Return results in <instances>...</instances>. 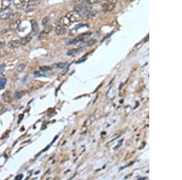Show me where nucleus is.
Listing matches in <instances>:
<instances>
[{"label":"nucleus","instance_id":"1","mask_svg":"<svg viewBox=\"0 0 182 180\" xmlns=\"http://www.w3.org/2000/svg\"><path fill=\"white\" fill-rule=\"evenodd\" d=\"M92 9V6L87 1H83L81 0L75 6V10L78 12L82 17L83 16H88L90 14V12Z\"/></svg>","mask_w":182,"mask_h":180},{"label":"nucleus","instance_id":"2","mask_svg":"<svg viewBox=\"0 0 182 180\" xmlns=\"http://www.w3.org/2000/svg\"><path fill=\"white\" fill-rule=\"evenodd\" d=\"M65 17L70 22H75L80 21L82 18L80 14L77 12L76 10L67 13Z\"/></svg>","mask_w":182,"mask_h":180},{"label":"nucleus","instance_id":"3","mask_svg":"<svg viewBox=\"0 0 182 180\" xmlns=\"http://www.w3.org/2000/svg\"><path fill=\"white\" fill-rule=\"evenodd\" d=\"M13 13L12 9L10 8H7L3 10L0 11V19L5 20L9 18L10 15Z\"/></svg>","mask_w":182,"mask_h":180},{"label":"nucleus","instance_id":"4","mask_svg":"<svg viewBox=\"0 0 182 180\" xmlns=\"http://www.w3.org/2000/svg\"><path fill=\"white\" fill-rule=\"evenodd\" d=\"M30 23H31V25H32V32L30 33V35L32 36V37H33V35H36V33H38V32L39 30V26H38L37 22H36L34 20H32L30 21Z\"/></svg>","mask_w":182,"mask_h":180},{"label":"nucleus","instance_id":"5","mask_svg":"<svg viewBox=\"0 0 182 180\" xmlns=\"http://www.w3.org/2000/svg\"><path fill=\"white\" fill-rule=\"evenodd\" d=\"M40 3V0H32L27 3V9L32 10L35 7L38 6Z\"/></svg>","mask_w":182,"mask_h":180},{"label":"nucleus","instance_id":"6","mask_svg":"<svg viewBox=\"0 0 182 180\" xmlns=\"http://www.w3.org/2000/svg\"><path fill=\"white\" fill-rule=\"evenodd\" d=\"M115 4H114V3L106 2L102 4V8L104 11H106V12L111 11L114 9L115 6Z\"/></svg>","mask_w":182,"mask_h":180},{"label":"nucleus","instance_id":"7","mask_svg":"<svg viewBox=\"0 0 182 180\" xmlns=\"http://www.w3.org/2000/svg\"><path fill=\"white\" fill-rule=\"evenodd\" d=\"M10 3L11 0H0V11L8 8Z\"/></svg>","mask_w":182,"mask_h":180},{"label":"nucleus","instance_id":"8","mask_svg":"<svg viewBox=\"0 0 182 180\" xmlns=\"http://www.w3.org/2000/svg\"><path fill=\"white\" fill-rule=\"evenodd\" d=\"M66 32V29L64 25H59L55 28V32L58 35H62L64 34Z\"/></svg>","mask_w":182,"mask_h":180},{"label":"nucleus","instance_id":"9","mask_svg":"<svg viewBox=\"0 0 182 180\" xmlns=\"http://www.w3.org/2000/svg\"><path fill=\"white\" fill-rule=\"evenodd\" d=\"M13 2L17 8H22L27 3L26 0H13Z\"/></svg>","mask_w":182,"mask_h":180},{"label":"nucleus","instance_id":"10","mask_svg":"<svg viewBox=\"0 0 182 180\" xmlns=\"http://www.w3.org/2000/svg\"><path fill=\"white\" fill-rule=\"evenodd\" d=\"M82 51H83L82 48H78V49H73L67 52V55L74 56L77 55L78 54L81 53Z\"/></svg>","mask_w":182,"mask_h":180},{"label":"nucleus","instance_id":"11","mask_svg":"<svg viewBox=\"0 0 182 180\" xmlns=\"http://www.w3.org/2000/svg\"><path fill=\"white\" fill-rule=\"evenodd\" d=\"M32 38V36L30 35H29L26 36V37L21 38L20 40L21 45H26V44H28V43H29L31 41Z\"/></svg>","mask_w":182,"mask_h":180},{"label":"nucleus","instance_id":"12","mask_svg":"<svg viewBox=\"0 0 182 180\" xmlns=\"http://www.w3.org/2000/svg\"><path fill=\"white\" fill-rule=\"evenodd\" d=\"M9 46L12 48H17L21 46V43L20 40H13L11 41L8 44Z\"/></svg>","mask_w":182,"mask_h":180},{"label":"nucleus","instance_id":"13","mask_svg":"<svg viewBox=\"0 0 182 180\" xmlns=\"http://www.w3.org/2000/svg\"><path fill=\"white\" fill-rule=\"evenodd\" d=\"M20 24V21L19 20L14 21L12 23L10 24V27L12 29L15 30V29H17L18 27Z\"/></svg>","mask_w":182,"mask_h":180},{"label":"nucleus","instance_id":"14","mask_svg":"<svg viewBox=\"0 0 182 180\" xmlns=\"http://www.w3.org/2000/svg\"><path fill=\"white\" fill-rule=\"evenodd\" d=\"M21 16V14L18 12H17V13H12L10 16L9 17V18L8 19H10L12 21H15V20H17L19 19V18Z\"/></svg>","mask_w":182,"mask_h":180},{"label":"nucleus","instance_id":"15","mask_svg":"<svg viewBox=\"0 0 182 180\" xmlns=\"http://www.w3.org/2000/svg\"><path fill=\"white\" fill-rule=\"evenodd\" d=\"M6 81H7L6 78H3L0 79V89L4 88V87L5 86L6 84Z\"/></svg>","mask_w":182,"mask_h":180},{"label":"nucleus","instance_id":"16","mask_svg":"<svg viewBox=\"0 0 182 180\" xmlns=\"http://www.w3.org/2000/svg\"><path fill=\"white\" fill-rule=\"evenodd\" d=\"M67 66V63H58L57 64V67L58 68H59V69H64Z\"/></svg>","mask_w":182,"mask_h":180},{"label":"nucleus","instance_id":"17","mask_svg":"<svg viewBox=\"0 0 182 180\" xmlns=\"http://www.w3.org/2000/svg\"><path fill=\"white\" fill-rule=\"evenodd\" d=\"M24 95V93L23 92H18L15 93V98L18 99V98H21Z\"/></svg>","mask_w":182,"mask_h":180},{"label":"nucleus","instance_id":"18","mask_svg":"<svg viewBox=\"0 0 182 180\" xmlns=\"http://www.w3.org/2000/svg\"><path fill=\"white\" fill-rule=\"evenodd\" d=\"M96 43V40H91L90 41H89L88 42L84 44V46H91L92 45H94L95 43Z\"/></svg>","mask_w":182,"mask_h":180},{"label":"nucleus","instance_id":"19","mask_svg":"<svg viewBox=\"0 0 182 180\" xmlns=\"http://www.w3.org/2000/svg\"><path fill=\"white\" fill-rule=\"evenodd\" d=\"M63 25H64V26H70V24L71 23V22L66 18V17L63 18Z\"/></svg>","mask_w":182,"mask_h":180},{"label":"nucleus","instance_id":"20","mask_svg":"<svg viewBox=\"0 0 182 180\" xmlns=\"http://www.w3.org/2000/svg\"><path fill=\"white\" fill-rule=\"evenodd\" d=\"M40 69L43 72H47L49 70H51L52 69L51 67H48V66H43V67H40Z\"/></svg>","mask_w":182,"mask_h":180},{"label":"nucleus","instance_id":"21","mask_svg":"<svg viewBox=\"0 0 182 180\" xmlns=\"http://www.w3.org/2000/svg\"><path fill=\"white\" fill-rule=\"evenodd\" d=\"M25 65L24 64H20L18 67H17V70L18 71V72H22L24 69V68H25Z\"/></svg>","mask_w":182,"mask_h":180},{"label":"nucleus","instance_id":"22","mask_svg":"<svg viewBox=\"0 0 182 180\" xmlns=\"http://www.w3.org/2000/svg\"><path fill=\"white\" fill-rule=\"evenodd\" d=\"M4 68H5V65L4 64H1V65H0V78H1V76H2V73H3V72L4 70ZM0 79H1V78H0Z\"/></svg>","mask_w":182,"mask_h":180},{"label":"nucleus","instance_id":"23","mask_svg":"<svg viewBox=\"0 0 182 180\" xmlns=\"http://www.w3.org/2000/svg\"><path fill=\"white\" fill-rule=\"evenodd\" d=\"M48 22H49V18H48V17H45V18L43 19V22H42L43 25V26L46 25L48 23Z\"/></svg>","mask_w":182,"mask_h":180},{"label":"nucleus","instance_id":"24","mask_svg":"<svg viewBox=\"0 0 182 180\" xmlns=\"http://www.w3.org/2000/svg\"><path fill=\"white\" fill-rule=\"evenodd\" d=\"M86 1L91 4H94L98 2V0H86Z\"/></svg>","mask_w":182,"mask_h":180},{"label":"nucleus","instance_id":"25","mask_svg":"<svg viewBox=\"0 0 182 180\" xmlns=\"http://www.w3.org/2000/svg\"><path fill=\"white\" fill-rule=\"evenodd\" d=\"M23 177V175L22 174H20V175H18L16 177H15V179L17 180H20V179H21Z\"/></svg>","mask_w":182,"mask_h":180},{"label":"nucleus","instance_id":"26","mask_svg":"<svg viewBox=\"0 0 182 180\" xmlns=\"http://www.w3.org/2000/svg\"><path fill=\"white\" fill-rule=\"evenodd\" d=\"M104 1H105L106 2H109L114 4H115L117 3V0H104Z\"/></svg>","mask_w":182,"mask_h":180},{"label":"nucleus","instance_id":"27","mask_svg":"<svg viewBox=\"0 0 182 180\" xmlns=\"http://www.w3.org/2000/svg\"><path fill=\"white\" fill-rule=\"evenodd\" d=\"M2 109V105L0 104V109Z\"/></svg>","mask_w":182,"mask_h":180},{"label":"nucleus","instance_id":"28","mask_svg":"<svg viewBox=\"0 0 182 180\" xmlns=\"http://www.w3.org/2000/svg\"><path fill=\"white\" fill-rule=\"evenodd\" d=\"M0 58H1V54H0Z\"/></svg>","mask_w":182,"mask_h":180}]
</instances>
